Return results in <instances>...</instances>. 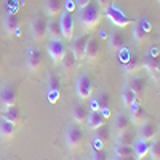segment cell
I'll return each instance as SVG.
<instances>
[{
    "instance_id": "6da1fadb",
    "label": "cell",
    "mask_w": 160,
    "mask_h": 160,
    "mask_svg": "<svg viewBox=\"0 0 160 160\" xmlns=\"http://www.w3.org/2000/svg\"><path fill=\"white\" fill-rule=\"evenodd\" d=\"M101 19V8L98 3H93L90 2L87 7L80 8V13H78V22L82 24V28L85 31H91L95 29L98 22Z\"/></svg>"
},
{
    "instance_id": "7a4b0ae2",
    "label": "cell",
    "mask_w": 160,
    "mask_h": 160,
    "mask_svg": "<svg viewBox=\"0 0 160 160\" xmlns=\"http://www.w3.org/2000/svg\"><path fill=\"white\" fill-rule=\"evenodd\" d=\"M64 139H66V144H68V148L71 151H77L83 144V131L80 130L78 125H71L66 130Z\"/></svg>"
},
{
    "instance_id": "3957f363",
    "label": "cell",
    "mask_w": 160,
    "mask_h": 160,
    "mask_svg": "<svg viewBox=\"0 0 160 160\" xmlns=\"http://www.w3.org/2000/svg\"><path fill=\"white\" fill-rule=\"evenodd\" d=\"M106 16H108L109 21L114 26H117V28H127V26L131 22V19L125 15V13L120 8L114 7V5H109L108 8H106Z\"/></svg>"
},
{
    "instance_id": "277c9868",
    "label": "cell",
    "mask_w": 160,
    "mask_h": 160,
    "mask_svg": "<svg viewBox=\"0 0 160 160\" xmlns=\"http://www.w3.org/2000/svg\"><path fill=\"white\" fill-rule=\"evenodd\" d=\"M18 102V90L13 83H5L0 88V104L3 108H10V106H16Z\"/></svg>"
},
{
    "instance_id": "5b68a950",
    "label": "cell",
    "mask_w": 160,
    "mask_h": 160,
    "mask_svg": "<svg viewBox=\"0 0 160 160\" xmlns=\"http://www.w3.org/2000/svg\"><path fill=\"white\" fill-rule=\"evenodd\" d=\"M48 53L53 59L55 64H61L64 55L68 53V48H66L64 42H61V38H50L48 42Z\"/></svg>"
},
{
    "instance_id": "8992f818",
    "label": "cell",
    "mask_w": 160,
    "mask_h": 160,
    "mask_svg": "<svg viewBox=\"0 0 160 160\" xmlns=\"http://www.w3.org/2000/svg\"><path fill=\"white\" fill-rule=\"evenodd\" d=\"M47 24L48 21L42 16V15H37L35 18H32L31 21V35L34 40L40 42L47 37Z\"/></svg>"
},
{
    "instance_id": "52a82bcc",
    "label": "cell",
    "mask_w": 160,
    "mask_h": 160,
    "mask_svg": "<svg viewBox=\"0 0 160 160\" xmlns=\"http://www.w3.org/2000/svg\"><path fill=\"white\" fill-rule=\"evenodd\" d=\"M75 90H77V95L80 99H90L91 93H93L91 78L87 74H80L77 78V83H75Z\"/></svg>"
},
{
    "instance_id": "ba28073f",
    "label": "cell",
    "mask_w": 160,
    "mask_h": 160,
    "mask_svg": "<svg viewBox=\"0 0 160 160\" xmlns=\"http://www.w3.org/2000/svg\"><path fill=\"white\" fill-rule=\"evenodd\" d=\"M59 26H61L62 37L66 40H71L72 38V34H74V16H72L71 11H68V10H62L61 11Z\"/></svg>"
},
{
    "instance_id": "9c48e42d",
    "label": "cell",
    "mask_w": 160,
    "mask_h": 160,
    "mask_svg": "<svg viewBox=\"0 0 160 160\" xmlns=\"http://www.w3.org/2000/svg\"><path fill=\"white\" fill-rule=\"evenodd\" d=\"M26 62H28V68H29L32 72L40 71V68H42V64H43V55H42V51H40L38 48H35V47H31V48L28 50Z\"/></svg>"
},
{
    "instance_id": "30bf717a",
    "label": "cell",
    "mask_w": 160,
    "mask_h": 160,
    "mask_svg": "<svg viewBox=\"0 0 160 160\" xmlns=\"http://www.w3.org/2000/svg\"><path fill=\"white\" fill-rule=\"evenodd\" d=\"M138 135H139V138L141 139H144V141H152V139H155V136H157V127H155V123H152L151 120H146L144 123H141L139 125V130H138Z\"/></svg>"
},
{
    "instance_id": "8fae6325",
    "label": "cell",
    "mask_w": 160,
    "mask_h": 160,
    "mask_svg": "<svg viewBox=\"0 0 160 160\" xmlns=\"http://www.w3.org/2000/svg\"><path fill=\"white\" fill-rule=\"evenodd\" d=\"M87 40H88V37H87V35H80V37L74 38L72 47H71V51H72V55L75 56V59H77V61H80V59H83V58H85V47H87Z\"/></svg>"
},
{
    "instance_id": "7c38bea8",
    "label": "cell",
    "mask_w": 160,
    "mask_h": 160,
    "mask_svg": "<svg viewBox=\"0 0 160 160\" xmlns=\"http://www.w3.org/2000/svg\"><path fill=\"white\" fill-rule=\"evenodd\" d=\"M130 118H131V123H135V125H141L144 123L146 120H148V114H146V111L142 109V106L139 102H135L130 108Z\"/></svg>"
},
{
    "instance_id": "4fadbf2b",
    "label": "cell",
    "mask_w": 160,
    "mask_h": 160,
    "mask_svg": "<svg viewBox=\"0 0 160 160\" xmlns=\"http://www.w3.org/2000/svg\"><path fill=\"white\" fill-rule=\"evenodd\" d=\"M2 118L8 120V122L13 123L15 127H19L22 123V114H21L18 106H10V108H5V112H3Z\"/></svg>"
},
{
    "instance_id": "5bb4252c",
    "label": "cell",
    "mask_w": 160,
    "mask_h": 160,
    "mask_svg": "<svg viewBox=\"0 0 160 160\" xmlns=\"http://www.w3.org/2000/svg\"><path fill=\"white\" fill-rule=\"evenodd\" d=\"M130 127H131V118H130V115L125 114V112L117 114V117H115V120H114V131L117 133V135H120V133L130 130Z\"/></svg>"
},
{
    "instance_id": "9a60e30c",
    "label": "cell",
    "mask_w": 160,
    "mask_h": 160,
    "mask_svg": "<svg viewBox=\"0 0 160 160\" xmlns=\"http://www.w3.org/2000/svg\"><path fill=\"white\" fill-rule=\"evenodd\" d=\"M158 66H160V56L157 51L149 53V56L144 59V68L148 69V72L154 77L158 75Z\"/></svg>"
},
{
    "instance_id": "2e32d148",
    "label": "cell",
    "mask_w": 160,
    "mask_h": 160,
    "mask_svg": "<svg viewBox=\"0 0 160 160\" xmlns=\"http://www.w3.org/2000/svg\"><path fill=\"white\" fill-rule=\"evenodd\" d=\"M127 85L133 90V93L136 95L138 101L144 96V93H146V78H144V77H139V75L133 77V78L130 80V82H128Z\"/></svg>"
},
{
    "instance_id": "e0dca14e",
    "label": "cell",
    "mask_w": 160,
    "mask_h": 160,
    "mask_svg": "<svg viewBox=\"0 0 160 160\" xmlns=\"http://www.w3.org/2000/svg\"><path fill=\"white\" fill-rule=\"evenodd\" d=\"M85 58H88L90 61H96L99 58V43L95 37H88V40H87Z\"/></svg>"
},
{
    "instance_id": "ac0fdd59",
    "label": "cell",
    "mask_w": 160,
    "mask_h": 160,
    "mask_svg": "<svg viewBox=\"0 0 160 160\" xmlns=\"http://www.w3.org/2000/svg\"><path fill=\"white\" fill-rule=\"evenodd\" d=\"M88 109H87V106L83 104H74V108H72V118H74V122L78 123V125H83L87 123V118H88Z\"/></svg>"
},
{
    "instance_id": "d6986e66",
    "label": "cell",
    "mask_w": 160,
    "mask_h": 160,
    "mask_svg": "<svg viewBox=\"0 0 160 160\" xmlns=\"http://www.w3.org/2000/svg\"><path fill=\"white\" fill-rule=\"evenodd\" d=\"M87 123H88V127L91 130H96V128H99L101 125L106 123V117L102 115L101 111H96V109L90 111L88 112V118H87Z\"/></svg>"
},
{
    "instance_id": "ffe728a7",
    "label": "cell",
    "mask_w": 160,
    "mask_h": 160,
    "mask_svg": "<svg viewBox=\"0 0 160 160\" xmlns=\"http://www.w3.org/2000/svg\"><path fill=\"white\" fill-rule=\"evenodd\" d=\"M111 139V130L108 125H101L99 128L95 130V142H96V149H101L102 142H108Z\"/></svg>"
},
{
    "instance_id": "44dd1931",
    "label": "cell",
    "mask_w": 160,
    "mask_h": 160,
    "mask_svg": "<svg viewBox=\"0 0 160 160\" xmlns=\"http://www.w3.org/2000/svg\"><path fill=\"white\" fill-rule=\"evenodd\" d=\"M15 131H16L15 125L10 123L5 118H0V138L3 141H11L13 136H15Z\"/></svg>"
},
{
    "instance_id": "7402d4cb",
    "label": "cell",
    "mask_w": 160,
    "mask_h": 160,
    "mask_svg": "<svg viewBox=\"0 0 160 160\" xmlns=\"http://www.w3.org/2000/svg\"><path fill=\"white\" fill-rule=\"evenodd\" d=\"M62 10V0H45V13L50 18L61 15Z\"/></svg>"
},
{
    "instance_id": "603a6c76",
    "label": "cell",
    "mask_w": 160,
    "mask_h": 160,
    "mask_svg": "<svg viewBox=\"0 0 160 160\" xmlns=\"http://www.w3.org/2000/svg\"><path fill=\"white\" fill-rule=\"evenodd\" d=\"M149 144H151L149 141H144L141 138L135 139V142H133V151H135L136 160H139V158H142L149 154Z\"/></svg>"
},
{
    "instance_id": "cb8c5ba5",
    "label": "cell",
    "mask_w": 160,
    "mask_h": 160,
    "mask_svg": "<svg viewBox=\"0 0 160 160\" xmlns=\"http://www.w3.org/2000/svg\"><path fill=\"white\" fill-rule=\"evenodd\" d=\"M3 28H5L7 34H15L19 28V18L16 15H10L8 13L3 19Z\"/></svg>"
},
{
    "instance_id": "d4e9b609",
    "label": "cell",
    "mask_w": 160,
    "mask_h": 160,
    "mask_svg": "<svg viewBox=\"0 0 160 160\" xmlns=\"http://www.w3.org/2000/svg\"><path fill=\"white\" fill-rule=\"evenodd\" d=\"M123 37H122V34H120L118 31H112L111 34H109V47H111V50L112 51H120L123 48Z\"/></svg>"
},
{
    "instance_id": "484cf974",
    "label": "cell",
    "mask_w": 160,
    "mask_h": 160,
    "mask_svg": "<svg viewBox=\"0 0 160 160\" xmlns=\"http://www.w3.org/2000/svg\"><path fill=\"white\" fill-rule=\"evenodd\" d=\"M122 102H123V106H125L127 109H130L135 102H138L136 95L133 93V90H131L128 85H125V88H123V91H122Z\"/></svg>"
},
{
    "instance_id": "4316f807",
    "label": "cell",
    "mask_w": 160,
    "mask_h": 160,
    "mask_svg": "<svg viewBox=\"0 0 160 160\" xmlns=\"http://www.w3.org/2000/svg\"><path fill=\"white\" fill-rule=\"evenodd\" d=\"M47 34H48L50 38H61L62 32H61L59 21H56V19L48 21V24H47Z\"/></svg>"
},
{
    "instance_id": "83f0119b",
    "label": "cell",
    "mask_w": 160,
    "mask_h": 160,
    "mask_svg": "<svg viewBox=\"0 0 160 160\" xmlns=\"http://www.w3.org/2000/svg\"><path fill=\"white\" fill-rule=\"evenodd\" d=\"M75 64H77V59H75V56L72 55V51H71V53L68 51V53H66V55H64L62 61H61L62 71H64L66 74L72 72V71H74V68H75Z\"/></svg>"
},
{
    "instance_id": "f1b7e54d",
    "label": "cell",
    "mask_w": 160,
    "mask_h": 160,
    "mask_svg": "<svg viewBox=\"0 0 160 160\" xmlns=\"http://www.w3.org/2000/svg\"><path fill=\"white\" fill-rule=\"evenodd\" d=\"M133 37H135L136 43H144L146 38H148V32L142 29V26L139 24V21H136L135 26H133Z\"/></svg>"
},
{
    "instance_id": "f546056e",
    "label": "cell",
    "mask_w": 160,
    "mask_h": 160,
    "mask_svg": "<svg viewBox=\"0 0 160 160\" xmlns=\"http://www.w3.org/2000/svg\"><path fill=\"white\" fill-rule=\"evenodd\" d=\"M117 144H123V146H133V142H135V133L127 130L123 133H120V135H117L115 138Z\"/></svg>"
},
{
    "instance_id": "4dcf8cb0",
    "label": "cell",
    "mask_w": 160,
    "mask_h": 160,
    "mask_svg": "<svg viewBox=\"0 0 160 160\" xmlns=\"http://www.w3.org/2000/svg\"><path fill=\"white\" fill-rule=\"evenodd\" d=\"M114 155H118V157H130V155H135V151H133V146L115 144V148H114Z\"/></svg>"
},
{
    "instance_id": "1f68e13d",
    "label": "cell",
    "mask_w": 160,
    "mask_h": 160,
    "mask_svg": "<svg viewBox=\"0 0 160 160\" xmlns=\"http://www.w3.org/2000/svg\"><path fill=\"white\" fill-rule=\"evenodd\" d=\"M125 74L127 75H133V74H136L139 69H141V64L138 62V59L136 58H130V61H127V64H125Z\"/></svg>"
},
{
    "instance_id": "d6a6232c",
    "label": "cell",
    "mask_w": 160,
    "mask_h": 160,
    "mask_svg": "<svg viewBox=\"0 0 160 160\" xmlns=\"http://www.w3.org/2000/svg\"><path fill=\"white\" fill-rule=\"evenodd\" d=\"M149 154L152 160H160V138H155L149 144Z\"/></svg>"
},
{
    "instance_id": "836d02e7",
    "label": "cell",
    "mask_w": 160,
    "mask_h": 160,
    "mask_svg": "<svg viewBox=\"0 0 160 160\" xmlns=\"http://www.w3.org/2000/svg\"><path fill=\"white\" fill-rule=\"evenodd\" d=\"M61 87V80L56 74H48L47 77V91L48 90H59Z\"/></svg>"
},
{
    "instance_id": "e575fe53",
    "label": "cell",
    "mask_w": 160,
    "mask_h": 160,
    "mask_svg": "<svg viewBox=\"0 0 160 160\" xmlns=\"http://www.w3.org/2000/svg\"><path fill=\"white\" fill-rule=\"evenodd\" d=\"M91 160H108V154L101 149H95L91 152Z\"/></svg>"
},
{
    "instance_id": "d590c367",
    "label": "cell",
    "mask_w": 160,
    "mask_h": 160,
    "mask_svg": "<svg viewBox=\"0 0 160 160\" xmlns=\"http://www.w3.org/2000/svg\"><path fill=\"white\" fill-rule=\"evenodd\" d=\"M47 98H48V101L51 104L58 102V99H59V90H48L47 91Z\"/></svg>"
},
{
    "instance_id": "8d00e7d4",
    "label": "cell",
    "mask_w": 160,
    "mask_h": 160,
    "mask_svg": "<svg viewBox=\"0 0 160 160\" xmlns=\"http://www.w3.org/2000/svg\"><path fill=\"white\" fill-rule=\"evenodd\" d=\"M139 24L142 26V29H144L146 32H148V34L152 31V24L149 22V19H148V18H141V19H139Z\"/></svg>"
},
{
    "instance_id": "74e56055",
    "label": "cell",
    "mask_w": 160,
    "mask_h": 160,
    "mask_svg": "<svg viewBox=\"0 0 160 160\" xmlns=\"http://www.w3.org/2000/svg\"><path fill=\"white\" fill-rule=\"evenodd\" d=\"M98 5L101 10H106L109 5H111V0H98Z\"/></svg>"
},
{
    "instance_id": "f35d334b",
    "label": "cell",
    "mask_w": 160,
    "mask_h": 160,
    "mask_svg": "<svg viewBox=\"0 0 160 160\" xmlns=\"http://www.w3.org/2000/svg\"><path fill=\"white\" fill-rule=\"evenodd\" d=\"M90 2H93V0H77V7H78V8H83V7H87Z\"/></svg>"
},
{
    "instance_id": "ab89813d",
    "label": "cell",
    "mask_w": 160,
    "mask_h": 160,
    "mask_svg": "<svg viewBox=\"0 0 160 160\" xmlns=\"http://www.w3.org/2000/svg\"><path fill=\"white\" fill-rule=\"evenodd\" d=\"M114 160H136V157L135 155H130V157H118V155H115Z\"/></svg>"
},
{
    "instance_id": "60d3db41",
    "label": "cell",
    "mask_w": 160,
    "mask_h": 160,
    "mask_svg": "<svg viewBox=\"0 0 160 160\" xmlns=\"http://www.w3.org/2000/svg\"><path fill=\"white\" fill-rule=\"evenodd\" d=\"M139 160H152L151 157H148V155H146V157H142V158H139Z\"/></svg>"
},
{
    "instance_id": "b9f144b4",
    "label": "cell",
    "mask_w": 160,
    "mask_h": 160,
    "mask_svg": "<svg viewBox=\"0 0 160 160\" xmlns=\"http://www.w3.org/2000/svg\"><path fill=\"white\" fill-rule=\"evenodd\" d=\"M0 69H2V58H0Z\"/></svg>"
},
{
    "instance_id": "7bdbcfd3",
    "label": "cell",
    "mask_w": 160,
    "mask_h": 160,
    "mask_svg": "<svg viewBox=\"0 0 160 160\" xmlns=\"http://www.w3.org/2000/svg\"><path fill=\"white\" fill-rule=\"evenodd\" d=\"M158 78H160V66H158Z\"/></svg>"
},
{
    "instance_id": "ee69618b",
    "label": "cell",
    "mask_w": 160,
    "mask_h": 160,
    "mask_svg": "<svg viewBox=\"0 0 160 160\" xmlns=\"http://www.w3.org/2000/svg\"><path fill=\"white\" fill-rule=\"evenodd\" d=\"M157 2H158V3H160V0H157Z\"/></svg>"
}]
</instances>
